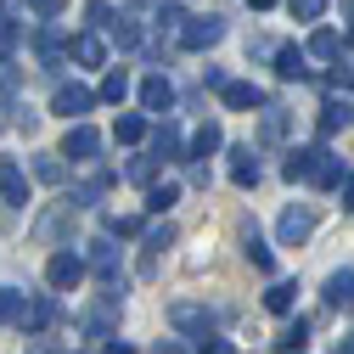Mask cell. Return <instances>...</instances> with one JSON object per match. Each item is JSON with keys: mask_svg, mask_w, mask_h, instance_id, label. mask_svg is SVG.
I'll return each mask as SVG.
<instances>
[{"mask_svg": "<svg viewBox=\"0 0 354 354\" xmlns=\"http://www.w3.org/2000/svg\"><path fill=\"white\" fill-rule=\"evenodd\" d=\"M62 158H73V163H96V158H102V129L73 124L68 136H62Z\"/></svg>", "mask_w": 354, "mask_h": 354, "instance_id": "1", "label": "cell"}, {"mask_svg": "<svg viewBox=\"0 0 354 354\" xmlns=\"http://www.w3.org/2000/svg\"><path fill=\"white\" fill-rule=\"evenodd\" d=\"M219 39H225V17H192L186 28H180V46L186 51H208V46H219Z\"/></svg>", "mask_w": 354, "mask_h": 354, "instance_id": "2", "label": "cell"}, {"mask_svg": "<svg viewBox=\"0 0 354 354\" xmlns=\"http://www.w3.org/2000/svg\"><path fill=\"white\" fill-rule=\"evenodd\" d=\"M46 281H51L57 292H73V287L84 281V259H79V253H68V248H62V253H51V264H46Z\"/></svg>", "mask_w": 354, "mask_h": 354, "instance_id": "3", "label": "cell"}, {"mask_svg": "<svg viewBox=\"0 0 354 354\" xmlns=\"http://www.w3.org/2000/svg\"><path fill=\"white\" fill-rule=\"evenodd\" d=\"M96 107V91H84V84H57V96H51V113H62V118H84Z\"/></svg>", "mask_w": 354, "mask_h": 354, "instance_id": "4", "label": "cell"}, {"mask_svg": "<svg viewBox=\"0 0 354 354\" xmlns=\"http://www.w3.org/2000/svg\"><path fill=\"white\" fill-rule=\"evenodd\" d=\"M309 231H315V208H298V203L281 214V225H276L281 248H298V242H309Z\"/></svg>", "mask_w": 354, "mask_h": 354, "instance_id": "5", "label": "cell"}, {"mask_svg": "<svg viewBox=\"0 0 354 354\" xmlns=\"http://www.w3.org/2000/svg\"><path fill=\"white\" fill-rule=\"evenodd\" d=\"M169 326H180V332H197L203 343L214 337V315H208L203 304H174V309H169Z\"/></svg>", "mask_w": 354, "mask_h": 354, "instance_id": "6", "label": "cell"}, {"mask_svg": "<svg viewBox=\"0 0 354 354\" xmlns=\"http://www.w3.org/2000/svg\"><path fill=\"white\" fill-rule=\"evenodd\" d=\"M0 197H6L12 208H23V203H28V174H23V163H17V158H0Z\"/></svg>", "mask_w": 354, "mask_h": 354, "instance_id": "7", "label": "cell"}, {"mask_svg": "<svg viewBox=\"0 0 354 354\" xmlns=\"http://www.w3.org/2000/svg\"><path fill=\"white\" fill-rule=\"evenodd\" d=\"M141 107H147V113H169V107H174V84H169L163 73H147V79H141Z\"/></svg>", "mask_w": 354, "mask_h": 354, "instance_id": "8", "label": "cell"}, {"mask_svg": "<svg viewBox=\"0 0 354 354\" xmlns=\"http://www.w3.org/2000/svg\"><path fill=\"white\" fill-rule=\"evenodd\" d=\"M321 152H326V147H298V152H287L281 174H287V180H315V169H321Z\"/></svg>", "mask_w": 354, "mask_h": 354, "instance_id": "9", "label": "cell"}, {"mask_svg": "<svg viewBox=\"0 0 354 354\" xmlns=\"http://www.w3.org/2000/svg\"><path fill=\"white\" fill-rule=\"evenodd\" d=\"M68 51H73L79 68H102V62H107V39H102V34H73Z\"/></svg>", "mask_w": 354, "mask_h": 354, "instance_id": "10", "label": "cell"}, {"mask_svg": "<svg viewBox=\"0 0 354 354\" xmlns=\"http://www.w3.org/2000/svg\"><path fill=\"white\" fill-rule=\"evenodd\" d=\"M152 158H158V163L186 158V141H180V129H174V124H158V129H152Z\"/></svg>", "mask_w": 354, "mask_h": 354, "instance_id": "11", "label": "cell"}, {"mask_svg": "<svg viewBox=\"0 0 354 354\" xmlns=\"http://www.w3.org/2000/svg\"><path fill=\"white\" fill-rule=\"evenodd\" d=\"M326 309H354V270L348 264L326 276Z\"/></svg>", "mask_w": 354, "mask_h": 354, "instance_id": "12", "label": "cell"}, {"mask_svg": "<svg viewBox=\"0 0 354 354\" xmlns=\"http://www.w3.org/2000/svg\"><path fill=\"white\" fill-rule=\"evenodd\" d=\"M118 326V292H107L102 304H91V315H84V332H96V337H107Z\"/></svg>", "mask_w": 354, "mask_h": 354, "instance_id": "13", "label": "cell"}, {"mask_svg": "<svg viewBox=\"0 0 354 354\" xmlns=\"http://www.w3.org/2000/svg\"><path fill=\"white\" fill-rule=\"evenodd\" d=\"M219 147H225V129H219V124H214V118H208V124H203V129H197V136H192V141H186V158H214V152H219Z\"/></svg>", "mask_w": 354, "mask_h": 354, "instance_id": "14", "label": "cell"}, {"mask_svg": "<svg viewBox=\"0 0 354 354\" xmlns=\"http://www.w3.org/2000/svg\"><path fill=\"white\" fill-rule=\"evenodd\" d=\"M219 96H225V107H236V113H248V107H264V91H259V84H248V79H231Z\"/></svg>", "mask_w": 354, "mask_h": 354, "instance_id": "15", "label": "cell"}, {"mask_svg": "<svg viewBox=\"0 0 354 354\" xmlns=\"http://www.w3.org/2000/svg\"><path fill=\"white\" fill-rule=\"evenodd\" d=\"M34 51H39L46 68H62V34H57L51 23H39V28H34Z\"/></svg>", "mask_w": 354, "mask_h": 354, "instance_id": "16", "label": "cell"}, {"mask_svg": "<svg viewBox=\"0 0 354 354\" xmlns=\"http://www.w3.org/2000/svg\"><path fill=\"white\" fill-rule=\"evenodd\" d=\"M242 253H248V264H253V270H264V276L276 270V253L259 242V231H253V225H242Z\"/></svg>", "mask_w": 354, "mask_h": 354, "instance_id": "17", "label": "cell"}, {"mask_svg": "<svg viewBox=\"0 0 354 354\" xmlns=\"http://www.w3.org/2000/svg\"><path fill=\"white\" fill-rule=\"evenodd\" d=\"M231 180L248 192V186H259V158L248 152V147H231Z\"/></svg>", "mask_w": 354, "mask_h": 354, "instance_id": "18", "label": "cell"}, {"mask_svg": "<svg viewBox=\"0 0 354 354\" xmlns=\"http://www.w3.org/2000/svg\"><path fill=\"white\" fill-rule=\"evenodd\" d=\"M91 270L107 287H118V253H113V242H91Z\"/></svg>", "mask_w": 354, "mask_h": 354, "instance_id": "19", "label": "cell"}, {"mask_svg": "<svg viewBox=\"0 0 354 354\" xmlns=\"http://www.w3.org/2000/svg\"><path fill=\"white\" fill-rule=\"evenodd\" d=\"M57 321H62V304H57V298L28 304V315H23V326H28V332H46V326H57Z\"/></svg>", "mask_w": 354, "mask_h": 354, "instance_id": "20", "label": "cell"}, {"mask_svg": "<svg viewBox=\"0 0 354 354\" xmlns=\"http://www.w3.org/2000/svg\"><path fill=\"white\" fill-rule=\"evenodd\" d=\"M309 57L337 62V57H343V34H337V28H315V34H309Z\"/></svg>", "mask_w": 354, "mask_h": 354, "instance_id": "21", "label": "cell"}, {"mask_svg": "<svg viewBox=\"0 0 354 354\" xmlns=\"http://www.w3.org/2000/svg\"><path fill=\"white\" fill-rule=\"evenodd\" d=\"M68 219H73V203H57V208H51V214L34 225V236H39V242H57V236L68 231Z\"/></svg>", "mask_w": 354, "mask_h": 354, "instance_id": "22", "label": "cell"}, {"mask_svg": "<svg viewBox=\"0 0 354 354\" xmlns=\"http://www.w3.org/2000/svg\"><path fill=\"white\" fill-rule=\"evenodd\" d=\"M276 73H281V79H304V73H309V57H304L298 46H276Z\"/></svg>", "mask_w": 354, "mask_h": 354, "instance_id": "23", "label": "cell"}, {"mask_svg": "<svg viewBox=\"0 0 354 354\" xmlns=\"http://www.w3.org/2000/svg\"><path fill=\"white\" fill-rule=\"evenodd\" d=\"M287 124H292V118H287V107H264V124H259V141H270V147H276V141H287Z\"/></svg>", "mask_w": 354, "mask_h": 354, "instance_id": "24", "label": "cell"}, {"mask_svg": "<svg viewBox=\"0 0 354 354\" xmlns=\"http://www.w3.org/2000/svg\"><path fill=\"white\" fill-rule=\"evenodd\" d=\"M343 124H354V102H326L321 107V136H337Z\"/></svg>", "mask_w": 354, "mask_h": 354, "instance_id": "25", "label": "cell"}, {"mask_svg": "<svg viewBox=\"0 0 354 354\" xmlns=\"http://www.w3.org/2000/svg\"><path fill=\"white\" fill-rule=\"evenodd\" d=\"M107 186H113V174L102 169V174H91V180H84V186H73V197H68V203H73V208H91V203H96V197H102Z\"/></svg>", "mask_w": 354, "mask_h": 354, "instance_id": "26", "label": "cell"}, {"mask_svg": "<svg viewBox=\"0 0 354 354\" xmlns=\"http://www.w3.org/2000/svg\"><path fill=\"white\" fill-rule=\"evenodd\" d=\"M309 348V321H292V326H281V337H276V354H304Z\"/></svg>", "mask_w": 354, "mask_h": 354, "instance_id": "27", "label": "cell"}, {"mask_svg": "<svg viewBox=\"0 0 354 354\" xmlns=\"http://www.w3.org/2000/svg\"><path fill=\"white\" fill-rule=\"evenodd\" d=\"M292 298H298V281H276L270 292H264V309H270V315H287Z\"/></svg>", "mask_w": 354, "mask_h": 354, "instance_id": "28", "label": "cell"}, {"mask_svg": "<svg viewBox=\"0 0 354 354\" xmlns=\"http://www.w3.org/2000/svg\"><path fill=\"white\" fill-rule=\"evenodd\" d=\"M113 136H118V141H129V147H136V141H147V118H141V113H118Z\"/></svg>", "mask_w": 354, "mask_h": 354, "instance_id": "29", "label": "cell"}, {"mask_svg": "<svg viewBox=\"0 0 354 354\" xmlns=\"http://www.w3.org/2000/svg\"><path fill=\"white\" fill-rule=\"evenodd\" d=\"M23 315H28V298L12 292V287H0V326H12V321H23Z\"/></svg>", "mask_w": 354, "mask_h": 354, "instance_id": "30", "label": "cell"}, {"mask_svg": "<svg viewBox=\"0 0 354 354\" xmlns=\"http://www.w3.org/2000/svg\"><path fill=\"white\" fill-rule=\"evenodd\" d=\"M343 180H348V174H343V158L321 152V169H315V186H326V192H332V186H343Z\"/></svg>", "mask_w": 354, "mask_h": 354, "instance_id": "31", "label": "cell"}, {"mask_svg": "<svg viewBox=\"0 0 354 354\" xmlns=\"http://www.w3.org/2000/svg\"><path fill=\"white\" fill-rule=\"evenodd\" d=\"M174 203H180V186H174V180H163V186L147 192V208H152V214H169Z\"/></svg>", "mask_w": 354, "mask_h": 354, "instance_id": "32", "label": "cell"}, {"mask_svg": "<svg viewBox=\"0 0 354 354\" xmlns=\"http://www.w3.org/2000/svg\"><path fill=\"white\" fill-rule=\"evenodd\" d=\"M169 242H174V225H169V219H163V225H152V231H147V264H141V270H152V259H158V253H163Z\"/></svg>", "mask_w": 354, "mask_h": 354, "instance_id": "33", "label": "cell"}, {"mask_svg": "<svg viewBox=\"0 0 354 354\" xmlns=\"http://www.w3.org/2000/svg\"><path fill=\"white\" fill-rule=\"evenodd\" d=\"M34 180L62 186V180H68V163H62V158H34Z\"/></svg>", "mask_w": 354, "mask_h": 354, "instance_id": "34", "label": "cell"}, {"mask_svg": "<svg viewBox=\"0 0 354 354\" xmlns=\"http://www.w3.org/2000/svg\"><path fill=\"white\" fill-rule=\"evenodd\" d=\"M124 96H129V73H124V68H113V73L102 79V102H113V107H118Z\"/></svg>", "mask_w": 354, "mask_h": 354, "instance_id": "35", "label": "cell"}, {"mask_svg": "<svg viewBox=\"0 0 354 354\" xmlns=\"http://www.w3.org/2000/svg\"><path fill=\"white\" fill-rule=\"evenodd\" d=\"M287 12H292L298 23H321V17H326V0H287Z\"/></svg>", "mask_w": 354, "mask_h": 354, "instance_id": "36", "label": "cell"}, {"mask_svg": "<svg viewBox=\"0 0 354 354\" xmlns=\"http://www.w3.org/2000/svg\"><path fill=\"white\" fill-rule=\"evenodd\" d=\"M107 231H113V236H141V214H113Z\"/></svg>", "mask_w": 354, "mask_h": 354, "instance_id": "37", "label": "cell"}, {"mask_svg": "<svg viewBox=\"0 0 354 354\" xmlns=\"http://www.w3.org/2000/svg\"><path fill=\"white\" fill-rule=\"evenodd\" d=\"M113 39H118L124 51H136V46H141V28L129 23V17H118V23H113Z\"/></svg>", "mask_w": 354, "mask_h": 354, "instance_id": "38", "label": "cell"}, {"mask_svg": "<svg viewBox=\"0 0 354 354\" xmlns=\"http://www.w3.org/2000/svg\"><path fill=\"white\" fill-rule=\"evenodd\" d=\"M180 23H192L180 0H169V6H158V28H180Z\"/></svg>", "mask_w": 354, "mask_h": 354, "instance_id": "39", "label": "cell"}, {"mask_svg": "<svg viewBox=\"0 0 354 354\" xmlns=\"http://www.w3.org/2000/svg\"><path fill=\"white\" fill-rule=\"evenodd\" d=\"M152 174H158V158H136L129 163V180L136 186H152Z\"/></svg>", "mask_w": 354, "mask_h": 354, "instance_id": "40", "label": "cell"}, {"mask_svg": "<svg viewBox=\"0 0 354 354\" xmlns=\"http://www.w3.org/2000/svg\"><path fill=\"white\" fill-rule=\"evenodd\" d=\"M62 6H68V0H28V12H34V17H46V23L62 17Z\"/></svg>", "mask_w": 354, "mask_h": 354, "instance_id": "41", "label": "cell"}, {"mask_svg": "<svg viewBox=\"0 0 354 354\" xmlns=\"http://www.w3.org/2000/svg\"><path fill=\"white\" fill-rule=\"evenodd\" d=\"M12 46H17V28H12V23H0V68L12 62Z\"/></svg>", "mask_w": 354, "mask_h": 354, "instance_id": "42", "label": "cell"}, {"mask_svg": "<svg viewBox=\"0 0 354 354\" xmlns=\"http://www.w3.org/2000/svg\"><path fill=\"white\" fill-rule=\"evenodd\" d=\"M203 84H214V91H225L231 79H225V68H203Z\"/></svg>", "mask_w": 354, "mask_h": 354, "instance_id": "43", "label": "cell"}, {"mask_svg": "<svg viewBox=\"0 0 354 354\" xmlns=\"http://www.w3.org/2000/svg\"><path fill=\"white\" fill-rule=\"evenodd\" d=\"M197 354H236V348H231V343H225V337H208V343H203V348H197Z\"/></svg>", "mask_w": 354, "mask_h": 354, "instance_id": "44", "label": "cell"}, {"mask_svg": "<svg viewBox=\"0 0 354 354\" xmlns=\"http://www.w3.org/2000/svg\"><path fill=\"white\" fill-rule=\"evenodd\" d=\"M152 354H186V348L174 343V337H158V343H152Z\"/></svg>", "mask_w": 354, "mask_h": 354, "instance_id": "45", "label": "cell"}, {"mask_svg": "<svg viewBox=\"0 0 354 354\" xmlns=\"http://www.w3.org/2000/svg\"><path fill=\"white\" fill-rule=\"evenodd\" d=\"M337 192H343V208H348V214H354V174H348V180H343V186H337Z\"/></svg>", "mask_w": 354, "mask_h": 354, "instance_id": "46", "label": "cell"}, {"mask_svg": "<svg viewBox=\"0 0 354 354\" xmlns=\"http://www.w3.org/2000/svg\"><path fill=\"white\" fill-rule=\"evenodd\" d=\"M102 354H136V348H129V343H118V337H107V348Z\"/></svg>", "mask_w": 354, "mask_h": 354, "instance_id": "47", "label": "cell"}, {"mask_svg": "<svg viewBox=\"0 0 354 354\" xmlns=\"http://www.w3.org/2000/svg\"><path fill=\"white\" fill-rule=\"evenodd\" d=\"M248 6H253V12H270V6H276V0H248Z\"/></svg>", "mask_w": 354, "mask_h": 354, "instance_id": "48", "label": "cell"}, {"mask_svg": "<svg viewBox=\"0 0 354 354\" xmlns=\"http://www.w3.org/2000/svg\"><path fill=\"white\" fill-rule=\"evenodd\" d=\"M348 39H354V0H348Z\"/></svg>", "mask_w": 354, "mask_h": 354, "instance_id": "49", "label": "cell"}, {"mask_svg": "<svg viewBox=\"0 0 354 354\" xmlns=\"http://www.w3.org/2000/svg\"><path fill=\"white\" fill-rule=\"evenodd\" d=\"M343 354H354V332H348V343H343Z\"/></svg>", "mask_w": 354, "mask_h": 354, "instance_id": "50", "label": "cell"}]
</instances>
